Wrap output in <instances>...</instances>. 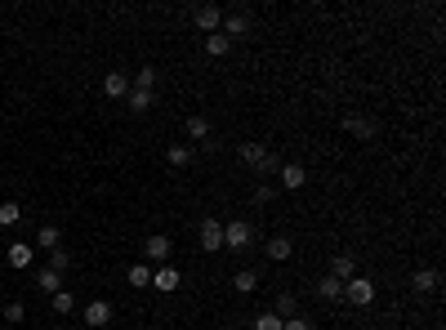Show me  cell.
<instances>
[{"instance_id": "6da1fadb", "label": "cell", "mask_w": 446, "mask_h": 330, "mask_svg": "<svg viewBox=\"0 0 446 330\" xmlns=\"http://www.w3.org/2000/svg\"><path fill=\"white\" fill-rule=\"evenodd\" d=\"M241 161L254 174H277V156L268 152V143H241Z\"/></svg>"}, {"instance_id": "7a4b0ae2", "label": "cell", "mask_w": 446, "mask_h": 330, "mask_svg": "<svg viewBox=\"0 0 446 330\" xmlns=\"http://www.w3.org/2000/svg\"><path fill=\"white\" fill-rule=\"evenodd\" d=\"M344 299H348V304H357V308L375 304V281L371 277H348L344 281Z\"/></svg>"}, {"instance_id": "3957f363", "label": "cell", "mask_w": 446, "mask_h": 330, "mask_svg": "<svg viewBox=\"0 0 446 330\" xmlns=\"http://www.w3.org/2000/svg\"><path fill=\"white\" fill-rule=\"evenodd\" d=\"M254 241V228L245 219H232V223H223V250H245Z\"/></svg>"}, {"instance_id": "277c9868", "label": "cell", "mask_w": 446, "mask_h": 330, "mask_svg": "<svg viewBox=\"0 0 446 330\" xmlns=\"http://www.w3.org/2000/svg\"><path fill=\"white\" fill-rule=\"evenodd\" d=\"M192 23L201 27L205 36H214V32L223 27V9H219V5H196V9H192Z\"/></svg>"}, {"instance_id": "5b68a950", "label": "cell", "mask_w": 446, "mask_h": 330, "mask_svg": "<svg viewBox=\"0 0 446 330\" xmlns=\"http://www.w3.org/2000/svg\"><path fill=\"white\" fill-rule=\"evenodd\" d=\"M179 281H183V277H179V268H174V263H161V268L152 272V290H161V295H174V290H179Z\"/></svg>"}, {"instance_id": "8992f818", "label": "cell", "mask_w": 446, "mask_h": 330, "mask_svg": "<svg viewBox=\"0 0 446 330\" xmlns=\"http://www.w3.org/2000/svg\"><path fill=\"white\" fill-rule=\"evenodd\" d=\"M344 130H348L353 138H362V143H371V138L379 134V125H375L371 116H344Z\"/></svg>"}, {"instance_id": "52a82bcc", "label": "cell", "mask_w": 446, "mask_h": 330, "mask_svg": "<svg viewBox=\"0 0 446 330\" xmlns=\"http://www.w3.org/2000/svg\"><path fill=\"white\" fill-rule=\"evenodd\" d=\"M277 178H281V187H286V192H299V187L308 183V169H303L299 161H290V165L277 169Z\"/></svg>"}, {"instance_id": "ba28073f", "label": "cell", "mask_w": 446, "mask_h": 330, "mask_svg": "<svg viewBox=\"0 0 446 330\" xmlns=\"http://www.w3.org/2000/svg\"><path fill=\"white\" fill-rule=\"evenodd\" d=\"M170 250H174V246H170L165 232H152V237L143 241V254H148L152 263H165V259H170Z\"/></svg>"}, {"instance_id": "9c48e42d", "label": "cell", "mask_w": 446, "mask_h": 330, "mask_svg": "<svg viewBox=\"0 0 446 330\" xmlns=\"http://www.w3.org/2000/svg\"><path fill=\"white\" fill-rule=\"evenodd\" d=\"M108 322H112V304H108V299H94V304H85V326L103 330Z\"/></svg>"}, {"instance_id": "30bf717a", "label": "cell", "mask_w": 446, "mask_h": 330, "mask_svg": "<svg viewBox=\"0 0 446 330\" xmlns=\"http://www.w3.org/2000/svg\"><path fill=\"white\" fill-rule=\"evenodd\" d=\"M201 250H210V254L223 250V223H214V219L201 223Z\"/></svg>"}, {"instance_id": "8fae6325", "label": "cell", "mask_w": 446, "mask_h": 330, "mask_svg": "<svg viewBox=\"0 0 446 330\" xmlns=\"http://www.w3.org/2000/svg\"><path fill=\"white\" fill-rule=\"evenodd\" d=\"M32 259H36V250L27 246V241H14V246H9V254H5L9 268H32Z\"/></svg>"}, {"instance_id": "7c38bea8", "label": "cell", "mask_w": 446, "mask_h": 330, "mask_svg": "<svg viewBox=\"0 0 446 330\" xmlns=\"http://www.w3.org/2000/svg\"><path fill=\"white\" fill-rule=\"evenodd\" d=\"M103 94H108V99H125L130 94V76L125 72H108V76H103Z\"/></svg>"}, {"instance_id": "4fadbf2b", "label": "cell", "mask_w": 446, "mask_h": 330, "mask_svg": "<svg viewBox=\"0 0 446 330\" xmlns=\"http://www.w3.org/2000/svg\"><path fill=\"white\" fill-rule=\"evenodd\" d=\"M263 254H268L272 263H286L290 254H295V241H290V237H272L268 246H263Z\"/></svg>"}, {"instance_id": "5bb4252c", "label": "cell", "mask_w": 446, "mask_h": 330, "mask_svg": "<svg viewBox=\"0 0 446 330\" xmlns=\"http://www.w3.org/2000/svg\"><path fill=\"white\" fill-rule=\"evenodd\" d=\"M330 277H335V281L357 277V259H353V254H335V259H330Z\"/></svg>"}, {"instance_id": "9a60e30c", "label": "cell", "mask_w": 446, "mask_h": 330, "mask_svg": "<svg viewBox=\"0 0 446 330\" xmlns=\"http://www.w3.org/2000/svg\"><path fill=\"white\" fill-rule=\"evenodd\" d=\"M219 32L227 36V41H236V36L250 32V18H245V14H223V27H219Z\"/></svg>"}, {"instance_id": "2e32d148", "label": "cell", "mask_w": 446, "mask_h": 330, "mask_svg": "<svg viewBox=\"0 0 446 330\" xmlns=\"http://www.w3.org/2000/svg\"><path fill=\"white\" fill-rule=\"evenodd\" d=\"M317 295L326 299V304H339V299H344V281H335V277L326 272V277L317 281Z\"/></svg>"}, {"instance_id": "e0dca14e", "label": "cell", "mask_w": 446, "mask_h": 330, "mask_svg": "<svg viewBox=\"0 0 446 330\" xmlns=\"http://www.w3.org/2000/svg\"><path fill=\"white\" fill-rule=\"evenodd\" d=\"M36 290H41V295H59V290H63V277L54 268H41V272H36Z\"/></svg>"}, {"instance_id": "ac0fdd59", "label": "cell", "mask_w": 446, "mask_h": 330, "mask_svg": "<svg viewBox=\"0 0 446 330\" xmlns=\"http://www.w3.org/2000/svg\"><path fill=\"white\" fill-rule=\"evenodd\" d=\"M438 268H420V272H415V277H411V286L415 290H420V295H433V290H438Z\"/></svg>"}, {"instance_id": "d6986e66", "label": "cell", "mask_w": 446, "mask_h": 330, "mask_svg": "<svg viewBox=\"0 0 446 330\" xmlns=\"http://www.w3.org/2000/svg\"><path fill=\"white\" fill-rule=\"evenodd\" d=\"M232 286H236V295H254V290H259V272H254V268H241L232 277Z\"/></svg>"}, {"instance_id": "ffe728a7", "label": "cell", "mask_w": 446, "mask_h": 330, "mask_svg": "<svg viewBox=\"0 0 446 330\" xmlns=\"http://www.w3.org/2000/svg\"><path fill=\"white\" fill-rule=\"evenodd\" d=\"M36 246H41V250H59L63 246V232L54 228V223H45V228L36 232Z\"/></svg>"}, {"instance_id": "44dd1931", "label": "cell", "mask_w": 446, "mask_h": 330, "mask_svg": "<svg viewBox=\"0 0 446 330\" xmlns=\"http://www.w3.org/2000/svg\"><path fill=\"white\" fill-rule=\"evenodd\" d=\"M165 161L174 165V169H183V165H192V147L187 143H170V152H165Z\"/></svg>"}, {"instance_id": "7402d4cb", "label": "cell", "mask_w": 446, "mask_h": 330, "mask_svg": "<svg viewBox=\"0 0 446 330\" xmlns=\"http://www.w3.org/2000/svg\"><path fill=\"white\" fill-rule=\"evenodd\" d=\"M187 138H196V143H205V138H210V121L205 116H187Z\"/></svg>"}, {"instance_id": "603a6c76", "label": "cell", "mask_w": 446, "mask_h": 330, "mask_svg": "<svg viewBox=\"0 0 446 330\" xmlns=\"http://www.w3.org/2000/svg\"><path fill=\"white\" fill-rule=\"evenodd\" d=\"M232 50V41H227L223 32H214V36H205V54H210V59H223V54Z\"/></svg>"}, {"instance_id": "cb8c5ba5", "label": "cell", "mask_w": 446, "mask_h": 330, "mask_svg": "<svg viewBox=\"0 0 446 330\" xmlns=\"http://www.w3.org/2000/svg\"><path fill=\"white\" fill-rule=\"evenodd\" d=\"M272 313H277L281 322H286V317H299V299L286 290V295H277V308H272Z\"/></svg>"}, {"instance_id": "d4e9b609", "label": "cell", "mask_w": 446, "mask_h": 330, "mask_svg": "<svg viewBox=\"0 0 446 330\" xmlns=\"http://www.w3.org/2000/svg\"><path fill=\"white\" fill-rule=\"evenodd\" d=\"M18 219H23V205H18V201L0 205V228H18Z\"/></svg>"}, {"instance_id": "484cf974", "label": "cell", "mask_w": 446, "mask_h": 330, "mask_svg": "<svg viewBox=\"0 0 446 330\" xmlns=\"http://www.w3.org/2000/svg\"><path fill=\"white\" fill-rule=\"evenodd\" d=\"M50 308H54V313H59V317H68V313H72V308H76V299H72V290H59V295H50Z\"/></svg>"}, {"instance_id": "4316f807", "label": "cell", "mask_w": 446, "mask_h": 330, "mask_svg": "<svg viewBox=\"0 0 446 330\" xmlns=\"http://www.w3.org/2000/svg\"><path fill=\"white\" fill-rule=\"evenodd\" d=\"M152 103H156V99H152V90H130V107H134L139 116H143V112H152Z\"/></svg>"}, {"instance_id": "83f0119b", "label": "cell", "mask_w": 446, "mask_h": 330, "mask_svg": "<svg viewBox=\"0 0 446 330\" xmlns=\"http://www.w3.org/2000/svg\"><path fill=\"white\" fill-rule=\"evenodd\" d=\"M130 286H152V268L148 263H130Z\"/></svg>"}, {"instance_id": "f1b7e54d", "label": "cell", "mask_w": 446, "mask_h": 330, "mask_svg": "<svg viewBox=\"0 0 446 330\" xmlns=\"http://www.w3.org/2000/svg\"><path fill=\"white\" fill-rule=\"evenodd\" d=\"M156 85V68H139L134 72V90H152Z\"/></svg>"}, {"instance_id": "f546056e", "label": "cell", "mask_w": 446, "mask_h": 330, "mask_svg": "<svg viewBox=\"0 0 446 330\" xmlns=\"http://www.w3.org/2000/svg\"><path fill=\"white\" fill-rule=\"evenodd\" d=\"M254 330H281V317L268 308V313H259V317H254Z\"/></svg>"}, {"instance_id": "4dcf8cb0", "label": "cell", "mask_w": 446, "mask_h": 330, "mask_svg": "<svg viewBox=\"0 0 446 330\" xmlns=\"http://www.w3.org/2000/svg\"><path fill=\"white\" fill-rule=\"evenodd\" d=\"M68 263H72V259H68V250H63V246H59V250H50V268L59 272V277L68 272Z\"/></svg>"}, {"instance_id": "1f68e13d", "label": "cell", "mask_w": 446, "mask_h": 330, "mask_svg": "<svg viewBox=\"0 0 446 330\" xmlns=\"http://www.w3.org/2000/svg\"><path fill=\"white\" fill-rule=\"evenodd\" d=\"M272 196H277V187H272V183H259V187H254V205H268Z\"/></svg>"}, {"instance_id": "d6a6232c", "label": "cell", "mask_w": 446, "mask_h": 330, "mask_svg": "<svg viewBox=\"0 0 446 330\" xmlns=\"http://www.w3.org/2000/svg\"><path fill=\"white\" fill-rule=\"evenodd\" d=\"M23 317H27V308L18 304V299H14V304H5V322H23Z\"/></svg>"}, {"instance_id": "836d02e7", "label": "cell", "mask_w": 446, "mask_h": 330, "mask_svg": "<svg viewBox=\"0 0 446 330\" xmlns=\"http://www.w3.org/2000/svg\"><path fill=\"white\" fill-rule=\"evenodd\" d=\"M281 330H312V322H308V317H286Z\"/></svg>"}, {"instance_id": "e575fe53", "label": "cell", "mask_w": 446, "mask_h": 330, "mask_svg": "<svg viewBox=\"0 0 446 330\" xmlns=\"http://www.w3.org/2000/svg\"><path fill=\"white\" fill-rule=\"evenodd\" d=\"M130 330H143V326H130Z\"/></svg>"}]
</instances>
